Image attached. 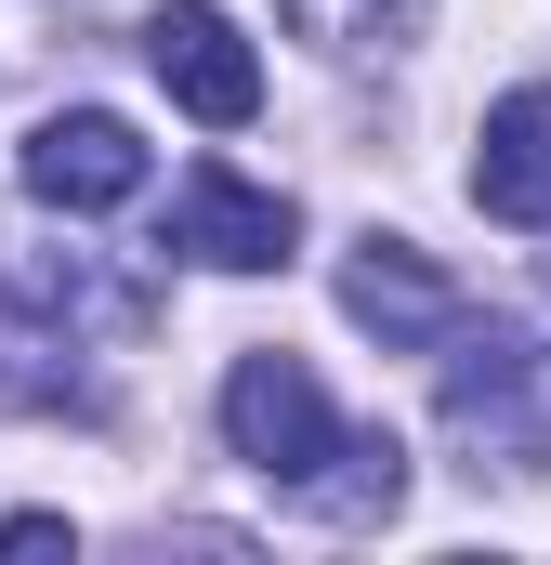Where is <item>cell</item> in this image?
Returning a JSON list of instances; mask_svg holds the SVG:
<instances>
[{
    "label": "cell",
    "mask_w": 551,
    "mask_h": 565,
    "mask_svg": "<svg viewBox=\"0 0 551 565\" xmlns=\"http://www.w3.org/2000/svg\"><path fill=\"white\" fill-rule=\"evenodd\" d=\"M224 447H237L263 487L315 500V487H328V460L355 447V422L315 395V369H302V355H237V369H224Z\"/></svg>",
    "instance_id": "6da1fadb"
},
{
    "label": "cell",
    "mask_w": 551,
    "mask_h": 565,
    "mask_svg": "<svg viewBox=\"0 0 551 565\" xmlns=\"http://www.w3.org/2000/svg\"><path fill=\"white\" fill-rule=\"evenodd\" d=\"M144 132L132 119H106V106H53L40 132L13 145V184L40 198V211H66V224H93V211H119V198H144Z\"/></svg>",
    "instance_id": "3957f363"
},
{
    "label": "cell",
    "mask_w": 551,
    "mask_h": 565,
    "mask_svg": "<svg viewBox=\"0 0 551 565\" xmlns=\"http://www.w3.org/2000/svg\"><path fill=\"white\" fill-rule=\"evenodd\" d=\"M0 408H13V422L93 408V382H79V342H53L40 316H0Z\"/></svg>",
    "instance_id": "ba28073f"
},
{
    "label": "cell",
    "mask_w": 551,
    "mask_h": 565,
    "mask_svg": "<svg viewBox=\"0 0 551 565\" xmlns=\"http://www.w3.org/2000/svg\"><path fill=\"white\" fill-rule=\"evenodd\" d=\"M171 250L210 264V277H276V264L302 250V211H289L276 184H250V171L197 158V171L171 184Z\"/></svg>",
    "instance_id": "277c9868"
},
{
    "label": "cell",
    "mask_w": 551,
    "mask_h": 565,
    "mask_svg": "<svg viewBox=\"0 0 551 565\" xmlns=\"http://www.w3.org/2000/svg\"><path fill=\"white\" fill-rule=\"evenodd\" d=\"M446 422L460 447H486V460H551V355L539 342H512V329H486V342H446Z\"/></svg>",
    "instance_id": "7a4b0ae2"
},
{
    "label": "cell",
    "mask_w": 551,
    "mask_h": 565,
    "mask_svg": "<svg viewBox=\"0 0 551 565\" xmlns=\"http://www.w3.org/2000/svg\"><path fill=\"white\" fill-rule=\"evenodd\" d=\"M144 66H158V93H171L184 119H210V132L263 119V53H250V40H237V13H210V0L144 13Z\"/></svg>",
    "instance_id": "5b68a950"
},
{
    "label": "cell",
    "mask_w": 551,
    "mask_h": 565,
    "mask_svg": "<svg viewBox=\"0 0 551 565\" xmlns=\"http://www.w3.org/2000/svg\"><path fill=\"white\" fill-rule=\"evenodd\" d=\"M395 500H408V447H395V434H355V447L328 460V487H315L328 526H381Z\"/></svg>",
    "instance_id": "9c48e42d"
},
{
    "label": "cell",
    "mask_w": 551,
    "mask_h": 565,
    "mask_svg": "<svg viewBox=\"0 0 551 565\" xmlns=\"http://www.w3.org/2000/svg\"><path fill=\"white\" fill-rule=\"evenodd\" d=\"M473 211L551 224V79H526V93L486 106V132H473Z\"/></svg>",
    "instance_id": "52a82bcc"
},
{
    "label": "cell",
    "mask_w": 551,
    "mask_h": 565,
    "mask_svg": "<svg viewBox=\"0 0 551 565\" xmlns=\"http://www.w3.org/2000/svg\"><path fill=\"white\" fill-rule=\"evenodd\" d=\"M342 316L355 329H381L395 355H433V342H460V277L433 264V250H408V237H355L342 250Z\"/></svg>",
    "instance_id": "8992f818"
},
{
    "label": "cell",
    "mask_w": 551,
    "mask_h": 565,
    "mask_svg": "<svg viewBox=\"0 0 551 565\" xmlns=\"http://www.w3.org/2000/svg\"><path fill=\"white\" fill-rule=\"evenodd\" d=\"M302 40H328V53H368V40H408L420 0H276Z\"/></svg>",
    "instance_id": "30bf717a"
}]
</instances>
